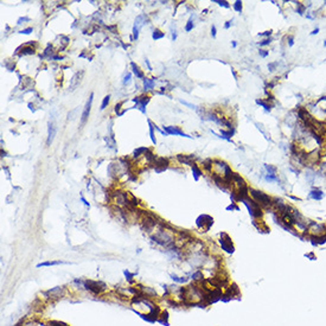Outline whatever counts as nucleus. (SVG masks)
<instances>
[{
  "instance_id": "1",
  "label": "nucleus",
  "mask_w": 326,
  "mask_h": 326,
  "mask_svg": "<svg viewBox=\"0 0 326 326\" xmlns=\"http://www.w3.org/2000/svg\"><path fill=\"white\" fill-rule=\"evenodd\" d=\"M303 232L313 246H321L326 242L325 224H317L315 222H311V224Z\"/></svg>"
},
{
  "instance_id": "2",
  "label": "nucleus",
  "mask_w": 326,
  "mask_h": 326,
  "mask_svg": "<svg viewBox=\"0 0 326 326\" xmlns=\"http://www.w3.org/2000/svg\"><path fill=\"white\" fill-rule=\"evenodd\" d=\"M249 193L250 196L253 197V199L260 205L262 209H269V207H273V200L274 198L271 197L269 195L264 193L263 191H260V190H256V189H253V187H249Z\"/></svg>"
},
{
  "instance_id": "3",
  "label": "nucleus",
  "mask_w": 326,
  "mask_h": 326,
  "mask_svg": "<svg viewBox=\"0 0 326 326\" xmlns=\"http://www.w3.org/2000/svg\"><path fill=\"white\" fill-rule=\"evenodd\" d=\"M242 203L247 207V209H248V211H249V215L251 216V218L253 219H257V218H262V216H263V210H262V207L253 199V198H250V197H248V198H246V199H243L242 200Z\"/></svg>"
},
{
  "instance_id": "4",
  "label": "nucleus",
  "mask_w": 326,
  "mask_h": 326,
  "mask_svg": "<svg viewBox=\"0 0 326 326\" xmlns=\"http://www.w3.org/2000/svg\"><path fill=\"white\" fill-rule=\"evenodd\" d=\"M218 243L221 246V248L224 250L225 253L228 254H232L235 251V246H234V242L231 237L229 236L227 232H219V239H218Z\"/></svg>"
},
{
  "instance_id": "5",
  "label": "nucleus",
  "mask_w": 326,
  "mask_h": 326,
  "mask_svg": "<svg viewBox=\"0 0 326 326\" xmlns=\"http://www.w3.org/2000/svg\"><path fill=\"white\" fill-rule=\"evenodd\" d=\"M196 225L198 229L202 230V232H207L210 228L214 225V218L209 215H199L196 219Z\"/></svg>"
},
{
  "instance_id": "6",
  "label": "nucleus",
  "mask_w": 326,
  "mask_h": 326,
  "mask_svg": "<svg viewBox=\"0 0 326 326\" xmlns=\"http://www.w3.org/2000/svg\"><path fill=\"white\" fill-rule=\"evenodd\" d=\"M84 287L88 291L93 292L94 294H101L102 292H105L107 289L106 285L101 281H93V280H87L84 281Z\"/></svg>"
},
{
  "instance_id": "7",
  "label": "nucleus",
  "mask_w": 326,
  "mask_h": 326,
  "mask_svg": "<svg viewBox=\"0 0 326 326\" xmlns=\"http://www.w3.org/2000/svg\"><path fill=\"white\" fill-rule=\"evenodd\" d=\"M155 225H157V222H155L154 216L151 215V214H145L144 217L141 218V228L145 231L150 232V231H152L153 229L155 228Z\"/></svg>"
},
{
  "instance_id": "8",
  "label": "nucleus",
  "mask_w": 326,
  "mask_h": 326,
  "mask_svg": "<svg viewBox=\"0 0 326 326\" xmlns=\"http://www.w3.org/2000/svg\"><path fill=\"white\" fill-rule=\"evenodd\" d=\"M150 100H151L150 96H139V97L133 98V102L136 103V106L133 107V108L139 109L142 114H145V113H146V106H147V103L150 102Z\"/></svg>"
},
{
  "instance_id": "9",
  "label": "nucleus",
  "mask_w": 326,
  "mask_h": 326,
  "mask_svg": "<svg viewBox=\"0 0 326 326\" xmlns=\"http://www.w3.org/2000/svg\"><path fill=\"white\" fill-rule=\"evenodd\" d=\"M164 130L166 132L167 135H179V136H184V138H189V139L193 138V136L184 133L179 127H175V126H166V127H164Z\"/></svg>"
},
{
  "instance_id": "10",
  "label": "nucleus",
  "mask_w": 326,
  "mask_h": 326,
  "mask_svg": "<svg viewBox=\"0 0 326 326\" xmlns=\"http://www.w3.org/2000/svg\"><path fill=\"white\" fill-rule=\"evenodd\" d=\"M83 75H84V71L81 70V71H77L76 74L73 76V78L70 80V91H74L77 87H80L81 82H82V78H83Z\"/></svg>"
},
{
  "instance_id": "11",
  "label": "nucleus",
  "mask_w": 326,
  "mask_h": 326,
  "mask_svg": "<svg viewBox=\"0 0 326 326\" xmlns=\"http://www.w3.org/2000/svg\"><path fill=\"white\" fill-rule=\"evenodd\" d=\"M93 98H94V94L91 93V94H90V96H89V98H88L86 106H84L83 113H82V116H81V122H82V125H84V123H86V121L88 120V118H89V114H90V108H91V103H93Z\"/></svg>"
},
{
  "instance_id": "12",
  "label": "nucleus",
  "mask_w": 326,
  "mask_h": 326,
  "mask_svg": "<svg viewBox=\"0 0 326 326\" xmlns=\"http://www.w3.org/2000/svg\"><path fill=\"white\" fill-rule=\"evenodd\" d=\"M177 159L179 160V163L184 164V165H189V166H192L193 161H195L196 157L193 154H178L177 155Z\"/></svg>"
},
{
  "instance_id": "13",
  "label": "nucleus",
  "mask_w": 326,
  "mask_h": 326,
  "mask_svg": "<svg viewBox=\"0 0 326 326\" xmlns=\"http://www.w3.org/2000/svg\"><path fill=\"white\" fill-rule=\"evenodd\" d=\"M154 164H155V172L159 173V172H163V171H165L167 168V166H168V159L167 158H157Z\"/></svg>"
},
{
  "instance_id": "14",
  "label": "nucleus",
  "mask_w": 326,
  "mask_h": 326,
  "mask_svg": "<svg viewBox=\"0 0 326 326\" xmlns=\"http://www.w3.org/2000/svg\"><path fill=\"white\" fill-rule=\"evenodd\" d=\"M48 127H49V128H48V141H46V144H48V145H50L51 142L54 141L57 128H56V125H55L52 121L48 123Z\"/></svg>"
},
{
  "instance_id": "15",
  "label": "nucleus",
  "mask_w": 326,
  "mask_h": 326,
  "mask_svg": "<svg viewBox=\"0 0 326 326\" xmlns=\"http://www.w3.org/2000/svg\"><path fill=\"white\" fill-rule=\"evenodd\" d=\"M323 197H324V192H323L319 187H314V189L311 190V192H310V198L315 199V200H320V199H323Z\"/></svg>"
},
{
  "instance_id": "16",
  "label": "nucleus",
  "mask_w": 326,
  "mask_h": 326,
  "mask_svg": "<svg viewBox=\"0 0 326 326\" xmlns=\"http://www.w3.org/2000/svg\"><path fill=\"white\" fill-rule=\"evenodd\" d=\"M64 292L65 289L63 287H55L54 289L49 291L48 293L50 294V296H52V298H61V296L64 295Z\"/></svg>"
},
{
  "instance_id": "17",
  "label": "nucleus",
  "mask_w": 326,
  "mask_h": 326,
  "mask_svg": "<svg viewBox=\"0 0 326 326\" xmlns=\"http://www.w3.org/2000/svg\"><path fill=\"white\" fill-rule=\"evenodd\" d=\"M257 105H260L261 107H263L266 112H271L273 108V105L269 102V100H262V98H256L255 101Z\"/></svg>"
},
{
  "instance_id": "18",
  "label": "nucleus",
  "mask_w": 326,
  "mask_h": 326,
  "mask_svg": "<svg viewBox=\"0 0 326 326\" xmlns=\"http://www.w3.org/2000/svg\"><path fill=\"white\" fill-rule=\"evenodd\" d=\"M155 84V78H144V90L153 89Z\"/></svg>"
},
{
  "instance_id": "19",
  "label": "nucleus",
  "mask_w": 326,
  "mask_h": 326,
  "mask_svg": "<svg viewBox=\"0 0 326 326\" xmlns=\"http://www.w3.org/2000/svg\"><path fill=\"white\" fill-rule=\"evenodd\" d=\"M130 66H132V71H133V74H134L135 76L138 77V78H144V73L139 69V66L135 64L134 62L130 63Z\"/></svg>"
},
{
  "instance_id": "20",
  "label": "nucleus",
  "mask_w": 326,
  "mask_h": 326,
  "mask_svg": "<svg viewBox=\"0 0 326 326\" xmlns=\"http://www.w3.org/2000/svg\"><path fill=\"white\" fill-rule=\"evenodd\" d=\"M191 167H192V175H193V179H195L196 182H197V180L199 179V177L202 175V170L198 167V165H197V164H193Z\"/></svg>"
},
{
  "instance_id": "21",
  "label": "nucleus",
  "mask_w": 326,
  "mask_h": 326,
  "mask_svg": "<svg viewBox=\"0 0 326 326\" xmlns=\"http://www.w3.org/2000/svg\"><path fill=\"white\" fill-rule=\"evenodd\" d=\"M146 23V20H145V17L144 16H138L136 17V19H135V23H134V26L133 27H135V29H138V30H140L142 27V25Z\"/></svg>"
},
{
  "instance_id": "22",
  "label": "nucleus",
  "mask_w": 326,
  "mask_h": 326,
  "mask_svg": "<svg viewBox=\"0 0 326 326\" xmlns=\"http://www.w3.org/2000/svg\"><path fill=\"white\" fill-rule=\"evenodd\" d=\"M65 263L63 261H48V262H42V263H38L37 267H49V266H57V264H62Z\"/></svg>"
},
{
  "instance_id": "23",
  "label": "nucleus",
  "mask_w": 326,
  "mask_h": 326,
  "mask_svg": "<svg viewBox=\"0 0 326 326\" xmlns=\"http://www.w3.org/2000/svg\"><path fill=\"white\" fill-rule=\"evenodd\" d=\"M148 151V148L147 147H139V148H136L134 152H133V157L134 158H139V157H141V155H145V153Z\"/></svg>"
},
{
  "instance_id": "24",
  "label": "nucleus",
  "mask_w": 326,
  "mask_h": 326,
  "mask_svg": "<svg viewBox=\"0 0 326 326\" xmlns=\"http://www.w3.org/2000/svg\"><path fill=\"white\" fill-rule=\"evenodd\" d=\"M164 37H165V33L161 32L159 29H155V30L153 31V33H152V38L154 39V41L161 39V38H164Z\"/></svg>"
},
{
  "instance_id": "25",
  "label": "nucleus",
  "mask_w": 326,
  "mask_h": 326,
  "mask_svg": "<svg viewBox=\"0 0 326 326\" xmlns=\"http://www.w3.org/2000/svg\"><path fill=\"white\" fill-rule=\"evenodd\" d=\"M147 122H148V126H150V136H151V140L155 145L157 140H155V135H154V126H153V123L151 122V120H147Z\"/></svg>"
},
{
  "instance_id": "26",
  "label": "nucleus",
  "mask_w": 326,
  "mask_h": 326,
  "mask_svg": "<svg viewBox=\"0 0 326 326\" xmlns=\"http://www.w3.org/2000/svg\"><path fill=\"white\" fill-rule=\"evenodd\" d=\"M264 168L267 171L268 174H278V168L273 165H269V164H264Z\"/></svg>"
},
{
  "instance_id": "27",
  "label": "nucleus",
  "mask_w": 326,
  "mask_h": 326,
  "mask_svg": "<svg viewBox=\"0 0 326 326\" xmlns=\"http://www.w3.org/2000/svg\"><path fill=\"white\" fill-rule=\"evenodd\" d=\"M212 166H214V160L212 159H205L204 161H203V167L207 170V171H211L212 170Z\"/></svg>"
},
{
  "instance_id": "28",
  "label": "nucleus",
  "mask_w": 326,
  "mask_h": 326,
  "mask_svg": "<svg viewBox=\"0 0 326 326\" xmlns=\"http://www.w3.org/2000/svg\"><path fill=\"white\" fill-rule=\"evenodd\" d=\"M306 5L301 4V2H296V12L300 14V16H304V13L306 12Z\"/></svg>"
},
{
  "instance_id": "29",
  "label": "nucleus",
  "mask_w": 326,
  "mask_h": 326,
  "mask_svg": "<svg viewBox=\"0 0 326 326\" xmlns=\"http://www.w3.org/2000/svg\"><path fill=\"white\" fill-rule=\"evenodd\" d=\"M24 55H34V49H33V48H30V46H25V48H23L22 52H20V56H24Z\"/></svg>"
},
{
  "instance_id": "30",
  "label": "nucleus",
  "mask_w": 326,
  "mask_h": 326,
  "mask_svg": "<svg viewBox=\"0 0 326 326\" xmlns=\"http://www.w3.org/2000/svg\"><path fill=\"white\" fill-rule=\"evenodd\" d=\"M192 279H193V280H196V281H203V279H204V275H203V273L200 272V271H197L196 273H193V274H192Z\"/></svg>"
},
{
  "instance_id": "31",
  "label": "nucleus",
  "mask_w": 326,
  "mask_h": 326,
  "mask_svg": "<svg viewBox=\"0 0 326 326\" xmlns=\"http://www.w3.org/2000/svg\"><path fill=\"white\" fill-rule=\"evenodd\" d=\"M145 158H146V159H147V160H148L150 163H152V161H155V159H157V157H155V155H154V154H153V153L151 152L150 150H148L147 152L145 153Z\"/></svg>"
},
{
  "instance_id": "32",
  "label": "nucleus",
  "mask_w": 326,
  "mask_h": 326,
  "mask_svg": "<svg viewBox=\"0 0 326 326\" xmlns=\"http://www.w3.org/2000/svg\"><path fill=\"white\" fill-rule=\"evenodd\" d=\"M195 27V24H193V19L192 18H190L189 20H187V23H186V26H185V31L186 32H190L192 29Z\"/></svg>"
},
{
  "instance_id": "33",
  "label": "nucleus",
  "mask_w": 326,
  "mask_h": 326,
  "mask_svg": "<svg viewBox=\"0 0 326 326\" xmlns=\"http://www.w3.org/2000/svg\"><path fill=\"white\" fill-rule=\"evenodd\" d=\"M234 10H235L236 12H239V13H241V12H242V10H243L242 1L237 0V1H235V2H234Z\"/></svg>"
},
{
  "instance_id": "34",
  "label": "nucleus",
  "mask_w": 326,
  "mask_h": 326,
  "mask_svg": "<svg viewBox=\"0 0 326 326\" xmlns=\"http://www.w3.org/2000/svg\"><path fill=\"white\" fill-rule=\"evenodd\" d=\"M214 2H216V4H218L219 6H223V7H225V9H229V7H230V4H229V1H227V0H214Z\"/></svg>"
},
{
  "instance_id": "35",
  "label": "nucleus",
  "mask_w": 326,
  "mask_h": 326,
  "mask_svg": "<svg viewBox=\"0 0 326 326\" xmlns=\"http://www.w3.org/2000/svg\"><path fill=\"white\" fill-rule=\"evenodd\" d=\"M109 101H110V95H107L106 97L103 98V101H102V105H101V108H100V109H101V110H103V109L108 106Z\"/></svg>"
},
{
  "instance_id": "36",
  "label": "nucleus",
  "mask_w": 326,
  "mask_h": 326,
  "mask_svg": "<svg viewBox=\"0 0 326 326\" xmlns=\"http://www.w3.org/2000/svg\"><path fill=\"white\" fill-rule=\"evenodd\" d=\"M272 42H273L272 37H269V38H264L263 41H261L260 43H259V45H260V46H267V45H269Z\"/></svg>"
},
{
  "instance_id": "37",
  "label": "nucleus",
  "mask_w": 326,
  "mask_h": 326,
  "mask_svg": "<svg viewBox=\"0 0 326 326\" xmlns=\"http://www.w3.org/2000/svg\"><path fill=\"white\" fill-rule=\"evenodd\" d=\"M272 33H273V30H267V31H264V32H260L257 36L259 37H266V38H269L271 36H272Z\"/></svg>"
},
{
  "instance_id": "38",
  "label": "nucleus",
  "mask_w": 326,
  "mask_h": 326,
  "mask_svg": "<svg viewBox=\"0 0 326 326\" xmlns=\"http://www.w3.org/2000/svg\"><path fill=\"white\" fill-rule=\"evenodd\" d=\"M130 78H132V74H130V73H128L126 76L123 77V84H125V86H128V84H129Z\"/></svg>"
},
{
  "instance_id": "39",
  "label": "nucleus",
  "mask_w": 326,
  "mask_h": 326,
  "mask_svg": "<svg viewBox=\"0 0 326 326\" xmlns=\"http://www.w3.org/2000/svg\"><path fill=\"white\" fill-rule=\"evenodd\" d=\"M259 55H260L262 58H266V57L269 55V51H268V50H264V49H260V50H259Z\"/></svg>"
},
{
  "instance_id": "40",
  "label": "nucleus",
  "mask_w": 326,
  "mask_h": 326,
  "mask_svg": "<svg viewBox=\"0 0 326 326\" xmlns=\"http://www.w3.org/2000/svg\"><path fill=\"white\" fill-rule=\"evenodd\" d=\"M278 62H273V63H269L268 64V69H269V71H275L276 70V66H278Z\"/></svg>"
},
{
  "instance_id": "41",
  "label": "nucleus",
  "mask_w": 326,
  "mask_h": 326,
  "mask_svg": "<svg viewBox=\"0 0 326 326\" xmlns=\"http://www.w3.org/2000/svg\"><path fill=\"white\" fill-rule=\"evenodd\" d=\"M287 41H288V46H293L294 45V36L293 34H288Z\"/></svg>"
},
{
  "instance_id": "42",
  "label": "nucleus",
  "mask_w": 326,
  "mask_h": 326,
  "mask_svg": "<svg viewBox=\"0 0 326 326\" xmlns=\"http://www.w3.org/2000/svg\"><path fill=\"white\" fill-rule=\"evenodd\" d=\"M305 257H307V259H310V260H317V256L314 255V253L312 251V253H308V254H305Z\"/></svg>"
},
{
  "instance_id": "43",
  "label": "nucleus",
  "mask_w": 326,
  "mask_h": 326,
  "mask_svg": "<svg viewBox=\"0 0 326 326\" xmlns=\"http://www.w3.org/2000/svg\"><path fill=\"white\" fill-rule=\"evenodd\" d=\"M239 207L236 205V203H231L229 207H227V210H228V211H230V210H231V211H232V210H239Z\"/></svg>"
},
{
  "instance_id": "44",
  "label": "nucleus",
  "mask_w": 326,
  "mask_h": 326,
  "mask_svg": "<svg viewBox=\"0 0 326 326\" xmlns=\"http://www.w3.org/2000/svg\"><path fill=\"white\" fill-rule=\"evenodd\" d=\"M33 31V29L32 27H27V29H24V30H22L19 33H22V34H30V33L32 32Z\"/></svg>"
},
{
  "instance_id": "45",
  "label": "nucleus",
  "mask_w": 326,
  "mask_h": 326,
  "mask_svg": "<svg viewBox=\"0 0 326 326\" xmlns=\"http://www.w3.org/2000/svg\"><path fill=\"white\" fill-rule=\"evenodd\" d=\"M24 22H30V18H29V17H22V18H19V19H18L17 24H19V25H20V24H23Z\"/></svg>"
},
{
  "instance_id": "46",
  "label": "nucleus",
  "mask_w": 326,
  "mask_h": 326,
  "mask_svg": "<svg viewBox=\"0 0 326 326\" xmlns=\"http://www.w3.org/2000/svg\"><path fill=\"white\" fill-rule=\"evenodd\" d=\"M172 278L177 282H186V278H178V276H172Z\"/></svg>"
},
{
  "instance_id": "47",
  "label": "nucleus",
  "mask_w": 326,
  "mask_h": 326,
  "mask_svg": "<svg viewBox=\"0 0 326 326\" xmlns=\"http://www.w3.org/2000/svg\"><path fill=\"white\" fill-rule=\"evenodd\" d=\"M216 34H217L216 26H215V25H212V26H211V36H212V38H216Z\"/></svg>"
},
{
  "instance_id": "48",
  "label": "nucleus",
  "mask_w": 326,
  "mask_h": 326,
  "mask_svg": "<svg viewBox=\"0 0 326 326\" xmlns=\"http://www.w3.org/2000/svg\"><path fill=\"white\" fill-rule=\"evenodd\" d=\"M125 275H126V278H127L129 281H132V279H133V276H134V275H133V274H130L128 271H125Z\"/></svg>"
},
{
  "instance_id": "49",
  "label": "nucleus",
  "mask_w": 326,
  "mask_h": 326,
  "mask_svg": "<svg viewBox=\"0 0 326 326\" xmlns=\"http://www.w3.org/2000/svg\"><path fill=\"white\" fill-rule=\"evenodd\" d=\"M180 102H182L183 105H185V106H187V107H190V108L196 109V106H193V105H190V103H187V102H185V101H183V100H180Z\"/></svg>"
},
{
  "instance_id": "50",
  "label": "nucleus",
  "mask_w": 326,
  "mask_h": 326,
  "mask_svg": "<svg viewBox=\"0 0 326 326\" xmlns=\"http://www.w3.org/2000/svg\"><path fill=\"white\" fill-rule=\"evenodd\" d=\"M232 25V22L231 20H228V22H225V24H224V29L225 30H228V29H230V26Z\"/></svg>"
},
{
  "instance_id": "51",
  "label": "nucleus",
  "mask_w": 326,
  "mask_h": 326,
  "mask_svg": "<svg viewBox=\"0 0 326 326\" xmlns=\"http://www.w3.org/2000/svg\"><path fill=\"white\" fill-rule=\"evenodd\" d=\"M107 29H108V30H110V31H112L113 33H116V32H118V31H116V25H113V26H108Z\"/></svg>"
},
{
  "instance_id": "52",
  "label": "nucleus",
  "mask_w": 326,
  "mask_h": 326,
  "mask_svg": "<svg viewBox=\"0 0 326 326\" xmlns=\"http://www.w3.org/2000/svg\"><path fill=\"white\" fill-rule=\"evenodd\" d=\"M145 62H146V65H147V68H148V70L151 71V70H152V66H151V64H150V61H148V59L146 58V59H145Z\"/></svg>"
},
{
  "instance_id": "53",
  "label": "nucleus",
  "mask_w": 326,
  "mask_h": 326,
  "mask_svg": "<svg viewBox=\"0 0 326 326\" xmlns=\"http://www.w3.org/2000/svg\"><path fill=\"white\" fill-rule=\"evenodd\" d=\"M121 106H122V102H120V103H118V105L115 106V112H116V113H118V112H119V110H120V108H121Z\"/></svg>"
},
{
  "instance_id": "54",
  "label": "nucleus",
  "mask_w": 326,
  "mask_h": 326,
  "mask_svg": "<svg viewBox=\"0 0 326 326\" xmlns=\"http://www.w3.org/2000/svg\"><path fill=\"white\" fill-rule=\"evenodd\" d=\"M318 33H319V27L314 29V30H313V31L311 32V34H312V36H314V34H318Z\"/></svg>"
},
{
  "instance_id": "55",
  "label": "nucleus",
  "mask_w": 326,
  "mask_h": 326,
  "mask_svg": "<svg viewBox=\"0 0 326 326\" xmlns=\"http://www.w3.org/2000/svg\"><path fill=\"white\" fill-rule=\"evenodd\" d=\"M81 200H82V202L84 203V205H87V207H89V203H88L87 200H86V198H84V197H81Z\"/></svg>"
},
{
  "instance_id": "56",
  "label": "nucleus",
  "mask_w": 326,
  "mask_h": 326,
  "mask_svg": "<svg viewBox=\"0 0 326 326\" xmlns=\"http://www.w3.org/2000/svg\"><path fill=\"white\" fill-rule=\"evenodd\" d=\"M231 45H232V48H236V46H237V42H236V41H232V42H231Z\"/></svg>"
},
{
  "instance_id": "57",
  "label": "nucleus",
  "mask_w": 326,
  "mask_h": 326,
  "mask_svg": "<svg viewBox=\"0 0 326 326\" xmlns=\"http://www.w3.org/2000/svg\"><path fill=\"white\" fill-rule=\"evenodd\" d=\"M320 101H326V95H325V96H323V97L320 98Z\"/></svg>"
}]
</instances>
